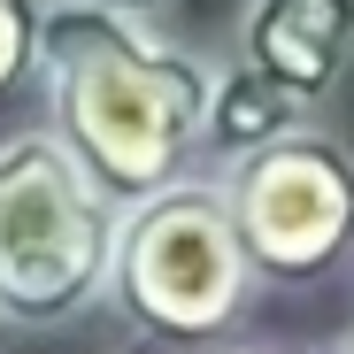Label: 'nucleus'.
<instances>
[{"label": "nucleus", "mask_w": 354, "mask_h": 354, "mask_svg": "<svg viewBox=\"0 0 354 354\" xmlns=\"http://www.w3.org/2000/svg\"><path fill=\"white\" fill-rule=\"evenodd\" d=\"M46 131L115 208H139L185 177H208L216 62L139 16L93 0H46L39 24Z\"/></svg>", "instance_id": "f257e3e1"}, {"label": "nucleus", "mask_w": 354, "mask_h": 354, "mask_svg": "<svg viewBox=\"0 0 354 354\" xmlns=\"http://www.w3.org/2000/svg\"><path fill=\"white\" fill-rule=\"evenodd\" d=\"M331 354H354V324H346V331H339V346H331Z\"/></svg>", "instance_id": "9d476101"}, {"label": "nucleus", "mask_w": 354, "mask_h": 354, "mask_svg": "<svg viewBox=\"0 0 354 354\" xmlns=\"http://www.w3.org/2000/svg\"><path fill=\"white\" fill-rule=\"evenodd\" d=\"M231 62L316 124V108H331V93L354 77V0H247Z\"/></svg>", "instance_id": "39448f33"}, {"label": "nucleus", "mask_w": 354, "mask_h": 354, "mask_svg": "<svg viewBox=\"0 0 354 354\" xmlns=\"http://www.w3.org/2000/svg\"><path fill=\"white\" fill-rule=\"evenodd\" d=\"M254 262L231 223L216 177H185L115 223V270H108V316L131 346L154 354H231L239 324L254 316Z\"/></svg>", "instance_id": "f03ea898"}, {"label": "nucleus", "mask_w": 354, "mask_h": 354, "mask_svg": "<svg viewBox=\"0 0 354 354\" xmlns=\"http://www.w3.org/2000/svg\"><path fill=\"white\" fill-rule=\"evenodd\" d=\"M39 24L46 0H0V108L24 85H39Z\"/></svg>", "instance_id": "0eeeda50"}, {"label": "nucleus", "mask_w": 354, "mask_h": 354, "mask_svg": "<svg viewBox=\"0 0 354 354\" xmlns=\"http://www.w3.org/2000/svg\"><path fill=\"white\" fill-rule=\"evenodd\" d=\"M231 354H308V346H262V339H239Z\"/></svg>", "instance_id": "1a4fd4ad"}, {"label": "nucleus", "mask_w": 354, "mask_h": 354, "mask_svg": "<svg viewBox=\"0 0 354 354\" xmlns=\"http://www.w3.org/2000/svg\"><path fill=\"white\" fill-rule=\"evenodd\" d=\"M115 208L70 147L39 131L0 139V324L16 331H62L108 308L115 270Z\"/></svg>", "instance_id": "7ed1b4c3"}, {"label": "nucleus", "mask_w": 354, "mask_h": 354, "mask_svg": "<svg viewBox=\"0 0 354 354\" xmlns=\"http://www.w3.org/2000/svg\"><path fill=\"white\" fill-rule=\"evenodd\" d=\"M301 124H308V115L292 108V100H277L254 70L216 62V100H208V177H223V169L270 154L285 131H301Z\"/></svg>", "instance_id": "423d86ee"}, {"label": "nucleus", "mask_w": 354, "mask_h": 354, "mask_svg": "<svg viewBox=\"0 0 354 354\" xmlns=\"http://www.w3.org/2000/svg\"><path fill=\"white\" fill-rule=\"evenodd\" d=\"M262 292H308L354 254V147L331 124L285 131L270 154L216 177Z\"/></svg>", "instance_id": "20e7f679"}, {"label": "nucleus", "mask_w": 354, "mask_h": 354, "mask_svg": "<svg viewBox=\"0 0 354 354\" xmlns=\"http://www.w3.org/2000/svg\"><path fill=\"white\" fill-rule=\"evenodd\" d=\"M93 8H115V16H139V24H154L169 0H93Z\"/></svg>", "instance_id": "6e6552de"}]
</instances>
